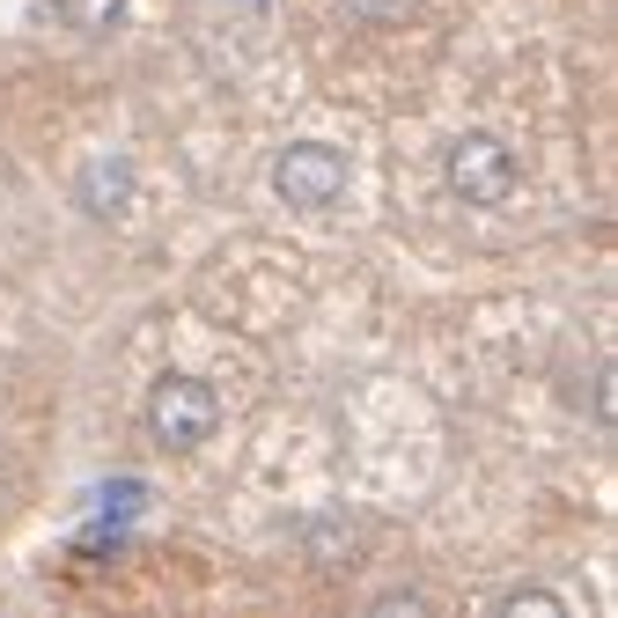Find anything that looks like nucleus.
<instances>
[{"label": "nucleus", "instance_id": "nucleus-6", "mask_svg": "<svg viewBox=\"0 0 618 618\" xmlns=\"http://www.w3.org/2000/svg\"><path fill=\"white\" fill-rule=\"evenodd\" d=\"M501 611H508V618H523V611H530V618H568V596L538 589V582H516V589L501 596Z\"/></svg>", "mask_w": 618, "mask_h": 618}, {"label": "nucleus", "instance_id": "nucleus-3", "mask_svg": "<svg viewBox=\"0 0 618 618\" xmlns=\"http://www.w3.org/2000/svg\"><path fill=\"white\" fill-rule=\"evenodd\" d=\"M148 427L162 449H206L222 435V397L214 383H199V375H162L148 391Z\"/></svg>", "mask_w": 618, "mask_h": 618}, {"label": "nucleus", "instance_id": "nucleus-4", "mask_svg": "<svg viewBox=\"0 0 618 618\" xmlns=\"http://www.w3.org/2000/svg\"><path fill=\"white\" fill-rule=\"evenodd\" d=\"M67 199H75L89 222H125V214H133V199H141V162H133L125 148H89L75 162Z\"/></svg>", "mask_w": 618, "mask_h": 618}, {"label": "nucleus", "instance_id": "nucleus-5", "mask_svg": "<svg viewBox=\"0 0 618 618\" xmlns=\"http://www.w3.org/2000/svg\"><path fill=\"white\" fill-rule=\"evenodd\" d=\"M52 8L75 37H119L125 30V0H52Z\"/></svg>", "mask_w": 618, "mask_h": 618}, {"label": "nucleus", "instance_id": "nucleus-2", "mask_svg": "<svg viewBox=\"0 0 618 618\" xmlns=\"http://www.w3.org/2000/svg\"><path fill=\"white\" fill-rule=\"evenodd\" d=\"M353 184V162L332 141H288L272 155V199L295 206V214H332Z\"/></svg>", "mask_w": 618, "mask_h": 618}, {"label": "nucleus", "instance_id": "nucleus-7", "mask_svg": "<svg viewBox=\"0 0 618 618\" xmlns=\"http://www.w3.org/2000/svg\"><path fill=\"white\" fill-rule=\"evenodd\" d=\"M369 611H427V596H420V589H383Z\"/></svg>", "mask_w": 618, "mask_h": 618}, {"label": "nucleus", "instance_id": "nucleus-8", "mask_svg": "<svg viewBox=\"0 0 618 618\" xmlns=\"http://www.w3.org/2000/svg\"><path fill=\"white\" fill-rule=\"evenodd\" d=\"M353 15H369V23H391V15H405L413 0H347Z\"/></svg>", "mask_w": 618, "mask_h": 618}, {"label": "nucleus", "instance_id": "nucleus-1", "mask_svg": "<svg viewBox=\"0 0 618 618\" xmlns=\"http://www.w3.org/2000/svg\"><path fill=\"white\" fill-rule=\"evenodd\" d=\"M442 184L464 199V206L494 214V206H508V199L523 192V162H516V148H508L501 133L471 125V133H457L442 148Z\"/></svg>", "mask_w": 618, "mask_h": 618}]
</instances>
